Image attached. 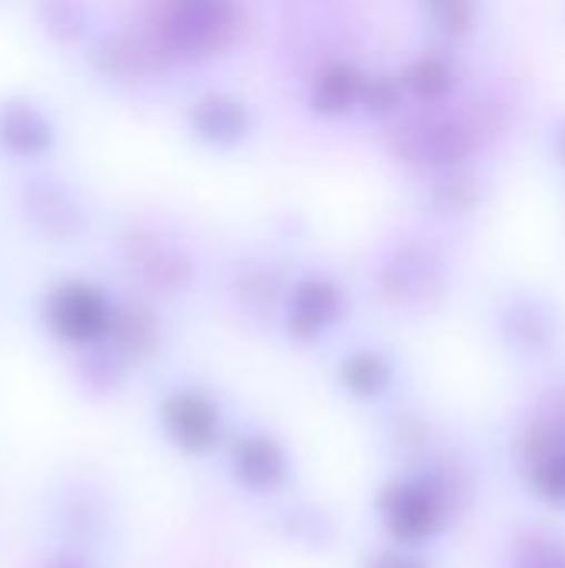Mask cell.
<instances>
[{
  "mask_svg": "<svg viewBox=\"0 0 565 568\" xmlns=\"http://www.w3.org/2000/svg\"><path fill=\"white\" fill-rule=\"evenodd\" d=\"M340 316V290L326 280H310L300 286L296 300H293V323L300 329H323Z\"/></svg>",
  "mask_w": 565,
  "mask_h": 568,
  "instance_id": "obj_7",
  "label": "cell"
},
{
  "mask_svg": "<svg viewBox=\"0 0 565 568\" xmlns=\"http://www.w3.org/2000/svg\"><path fill=\"white\" fill-rule=\"evenodd\" d=\"M346 383L353 389H366V393L380 389V383H383V363L376 356H353L346 363Z\"/></svg>",
  "mask_w": 565,
  "mask_h": 568,
  "instance_id": "obj_12",
  "label": "cell"
},
{
  "mask_svg": "<svg viewBox=\"0 0 565 568\" xmlns=\"http://www.w3.org/2000/svg\"><path fill=\"white\" fill-rule=\"evenodd\" d=\"M363 87L366 80L360 77L356 67H346V63H333L320 73L316 87H313V106L320 113H330V116H340L346 110H353L360 100H363Z\"/></svg>",
  "mask_w": 565,
  "mask_h": 568,
  "instance_id": "obj_4",
  "label": "cell"
},
{
  "mask_svg": "<svg viewBox=\"0 0 565 568\" xmlns=\"http://www.w3.org/2000/svg\"><path fill=\"white\" fill-rule=\"evenodd\" d=\"M403 87L423 103H436L453 90V67L443 57H420L406 67Z\"/></svg>",
  "mask_w": 565,
  "mask_h": 568,
  "instance_id": "obj_9",
  "label": "cell"
},
{
  "mask_svg": "<svg viewBox=\"0 0 565 568\" xmlns=\"http://www.w3.org/2000/svg\"><path fill=\"white\" fill-rule=\"evenodd\" d=\"M193 123L200 136L213 143H233L246 130V110L226 97H206L193 106Z\"/></svg>",
  "mask_w": 565,
  "mask_h": 568,
  "instance_id": "obj_6",
  "label": "cell"
},
{
  "mask_svg": "<svg viewBox=\"0 0 565 568\" xmlns=\"http://www.w3.org/2000/svg\"><path fill=\"white\" fill-rule=\"evenodd\" d=\"M433 17L450 33H466L476 20V0H433Z\"/></svg>",
  "mask_w": 565,
  "mask_h": 568,
  "instance_id": "obj_11",
  "label": "cell"
},
{
  "mask_svg": "<svg viewBox=\"0 0 565 568\" xmlns=\"http://www.w3.org/2000/svg\"><path fill=\"white\" fill-rule=\"evenodd\" d=\"M47 323L60 339L87 343V339H97L110 326V306L93 286L67 283V286L50 293Z\"/></svg>",
  "mask_w": 565,
  "mask_h": 568,
  "instance_id": "obj_1",
  "label": "cell"
},
{
  "mask_svg": "<svg viewBox=\"0 0 565 568\" xmlns=\"http://www.w3.org/2000/svg\"><path fill=\"white\" fill-rule=\"evenodd\" d=\"M386 523L400 539H426L440 526V503L426 489L400 486L386 499Z\"/></svg>",
  "mask_w": 565,
  "mask_h": 568,
  "instance_id": "obj_3",
  "label": "cell"
},
{
  "mask_svg": "<svg viewBox=\"0 0 565 568\" xmlns=\"http://www.w3.org/2000/svg\"><path fill=\"white\" fill-rule=\"evenodd\" d=\"M167 419H170V429L180 443L186 446H203L210 443L213 436V409L200 399V396H180L167 406Z\"/></svg>",
  "mask_w": 565,
  "mask_h": 568,
  "instance_id": "obj_8",
  "label": "cell"
},
{
  "mask_svg": "<svg viewBox=\"0 0 565 568\" xmlns=\"http://www.w3.org/2000/svg\"><path fill=\"white\" fill-rule=\"evenodd\" d=\"M50 123L33 106L0 110V143L20 156H33L50 146Z\"/></svg>",
  "mask_w": 565,
  "mask_h": 568,
  "instance_id": "obj_5",
  "label": "cell"
},
{
  "mask_svg": "<svg viewBox=\"0 0 565 568\" xmlns=\"http://www.w3.org/2000/svg\"><path fill=\"white\" fill-rule=\"evenodd\" d=\"M363 100H366L373 110L390 113V110L400 103V83H393V80H366V87H363Z\"/></svg>",
  "mask_w": 565,
  "mask_h": 568,
  "instance_id": "obj_13",
  "label": "cell"
},
{
  "mask_svg": "<svg viewBox=\"0 0 565 568\" xmlns=\"http://www.w3.org/2000/svg\"><path fill=\"white\" fill-rule=\"evenodd\" d=\"M473 150V130L460 120H420L400 130V153L410 163H460Z\"/></svg>",
  "mask_w": 565,
  "mask_h": 568,
  "instance_id": "obj_2",
  "label": "cell"
},
{
  "mask_svg": "<svg viewBox=\"0 0 565 568\" xmlns=\"http://www.w3.org/2000/svg\"><path fill=\"white\" fill-rule=\"evenodd\" d=\"M556 153H559V160L565 163V126L559 130V136H556Z\"/></svg>",
  "mask_w": 565,
  "mask_h": 568,
  "instance_id": "obj_14",
  "label": "cell"
},
{
  "mask_svg": "<svg viewBox=\"0 0 565 568\" xmlns=\"http://www.w3.org/2000/svg\"><path fill=\"white\" fill-rule=\"evenodd\" d=\"M533 483L546 499L565 503V443H546L533 463Z\"/></svg>",
  "mask_w": 565,
  "mask_h": 568,
  "instance_id": "obj_10",
  "label": "cell"
}]
</instances>
